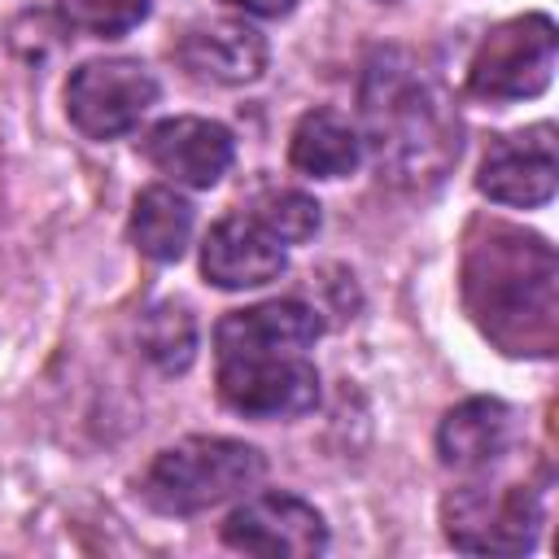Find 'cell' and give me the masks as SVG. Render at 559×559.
Segmentation results:
<instances>
[{"label":"cell","mask_w":559,"mask_h":559,"mask_svg":"<svg viewBox=\"0 0 559 559\" xmlns=\"http://www.w3.org/2000/svg\"><path fill=\"white\" fill-rule=\"evenodd\" d=\"M362 148L384 183L432 188L459 162V109L432 66L406 48H380L358 83Z\"/></svg>","instance_id":"6da1fadb"},{"label":"cell","mask_w":559,"mask_h":559,"mask_svg":"<svg viewBox=\"0 0 559 559\" xmlns=\"http://www.w3.org/2000/svg\"><path fill=\"white\" fill-rule=\"evenodd\" d=\"M555 253L542 236L489 227L467 249V306L507 354H550L555 345Z\"/></svg>","instance_id":"7a4b0ae2"},{"label":"cell","mask_w":559,"mask_h":559,"mask_svg":"<svg viewBox=\"0 0 559 559\" xmlns=\"http://www.w3.org/2000/svg\"><path fill=\"white\" fill-rule=\"evenodd\" d=\"M262 476L266 459L258 445L231 437H183L148 463L140 493L162 515H197L249 493Z\"/></svg>","instance_id":"3957f363"},{"label":"cell","mask_w":559,"mask_h":559,"mask_svg":"<svg viewBox=\"0 0 559 559\" xmlns=\"http://www.w3.org/2000/svg\"><path fill=\"white\" fill-rule=\"evenodd\" d=\"M555 52H559V35L546 13L507 17L476 44L467 66V92L493 105L528 100L546 92L555 74Z\"/></svg>","instance_id":"277c9868"},{"label":"cell","mask_w":559,"mask_h":559,"mask_svg":"<svg viewBox=\"0 0 559 559\" xmlns=\"http://www.w3.org/2000/svg\"><path fill=\"white\" fill-rule=\"evenodd\" d=\"M445 537L454 550L467 555H520L537 542L542 528V502L528 485H463L441 507Z\"/></svg>","instance_id":"5b68a950"},{"label":"cell","mask_w":559,"mask_h":559,"mask_svg":"<svg viewBox=\"0 0 559 559\" xmlns=\"http://www.w3.org/2000/svg\"><path fill=\"white\" fill-rule=\"evenodd\" d=\"M157 105V79L131 57L83 61L66 83V114L87 140L127 135Z\"/></svg>","instance_id":"8992f818"},{"label":"cell","mask_w":559,"mask_h":559,"mask_svg":"<svg viewBox=\"0 0 559 559\" xmlns=\"http://www.w3.org/2000/svg\"><path fill=\"white\" fill-rule=\"evenodd\" d=\"M218 397L245 419H297L319 402V371L310 354L218 358Z\"/></svg>","instance_id":"52a82bcc"},{"label":"cell","mask_w":559,"mask_h":559,"mask_svg":"<svg viewBox=\"0 0 559 559\" xmlns=\"http://www.w3.org/2000/svg\"><path fill=\"white\" fill-rule=\"evenodd\" d=\"M223 542L262 559H306L328 550V524L297 493H258L227 515Z\"/></svg>","instance_id":"ba28073f"},{"label":"cell","mask_w":559,"mask_h":559,"mask_svg":"<svg viewBox=\"0 0 559 559\" xmlns=\"http://www.w3.org/2000/svg\"><path fill=\"white\" fill-rule=\"evenodd\" d=\"M555 179H559L555 127L537 122V127L498 135L489 144V153L480 162V175H476V188L493 205L533 210V205H546L555 197Z\"/></svg>","instance_id":"9c48e42d"},{"label":"cell","mask_w":559,"mask_h":559,"mask_svg":"<svg viewBox=\"0 0 559 559\" xmlns=\"http://www.w3.org/2000/svg\"><path fill=\"white\" fill-rule=\"evenodd\" d=\"M144 157L153 162L157 175H166L179 188H214L236 157V140L223 122L183 114V118H162L144 135Z\"/></svg>","instance_id":"30bf717a"},{"label":"cell","mask_w":559,"mask_h":559,"mask_svg":"<svg viewBox=\"0 0 559 559\" xmlns=\"http://www.w3.org/2000/svg\"><path fill=\"white\" fill-rule=\"evenodd\" d=\"M323 323L319 314L297 297L258 301L245 310H231L214 328V358L236 354H310Z\"/></svg>","instance_id":"8fae6325"},{"label":"cell","mask_w":559,"mask_h":559,"mask_svg":"<svg viewBox=\"0 0 559 559\" xmlns=\"http://www.w3.org/2000/svg\"><path fill=\"white\" fill-rule=\"evenodd\" d=\"M175 57L201 83L240 87V83L262 79L271 48H266V35L258 26L236 22V17H214V22L188 26L179 48H175Z\"/></svg>","instance_id":"7c38bea8"},{"label":"cell","mask_w":559,"mask_h":559,"mask_svg":"<svg viewBox=\"0 0 559 559\" xmlns=\"http://www.w3.org/2000/svg\"><path fill=\"white\" fill-rule=\"evenodd\" d=\"M284 266H288L284 245L253 214L218 218L201 245V271L218 288H258L280 280Z\"/></svg>","instance_id":"4fadbf2b"},{"label":"cell","mask_w":559,"mask_h":559,"mask_svg":"<svg viewBox=\"0 0 559 559\" xmlns=\"http://www.w3.org/2000/svg\"><path fill=\"white\" fill-rule=\"evenodd\" d=\"M511 441V411L498 397H467L437 424V454L454 472L489 467Z\"/></svg>","instance_id":"5bb4252c"},{"label":"cell","mask_w":559,"mask_h":559,"mask_svg":"<svg viewBox=\"0 0 559 559\" xmlns=\"http://www.w3.org/2000/svg\"><path fill=\"white\" fill-rule=\"evenodd\" d=\"M288 162H293V170H301L310 179H341L362 162V135L345 114H336L328 105L310 109L293 127Z\"/></svg>","instance_id":"9a60e30c"},{"label":"cell","mask_w":559,"mask_h":559,"mask_svg":"<svg viewBox=\"0 0 559 559\" xmlns=\"http://www.w3.org/2000/svg\"><path fill=\"white\" fill-rule=\"evenodd\" d=\"M131 240L153 262H179L192 240V205L166 183L144 188L131 205Z\"/></svg>","instance_id":"2e32d148"},{"label":"cell","mask_w":559,"mask_h":559,"mask_svg":"<svg viewBox=\"0 0 559 559\" xmlns=\"http://www.w3.org/2000/svg\"><path fill=\"white\" fill-rule=\"evenodd\" d=\"M140 349L157 371H166V376L183 371L192 362V354H197V319H192V310L183 301L153 306L144 314V323H140Z\"/></svg>","instance_id":"e0dca14e"},{"label":"cell","mask_w":559,"mask_h":559,"mask_svg":"<svg viewBox=\"0 0 559 559\" xmlns=\"http://www.w3.org/2000/svg\"><path fill=\"white\" fill-rule=\"evenodd\" d=\"M249 214H253L280 245H301V240H310V236L319 231V223H323L319 201L306 197V192H297V188H280V192L258 197Z\"/></svg>","instance_id":"ac0fdd59"},{"label":"cell","mask_w":559,"mask_h":559,"mask_svg":"<svg viewBox=\"0 0 559 559\" xmlns=\"http://www.w3.org/2000/svg\"><path fill=\"white\" fill-rule=\"evenodd\" d=\"M153 0H57V13L70 31L96 35V39H114L135 31L148 17Z\"/></svg>","instance_id":"d6986e66"},{"label":"cell","mask_w":559,"mask_h":559,"mask_svg":"<svg viewBox=\"0 0 559 559\" xmlns=\"http://www.w3.org/2000/svg\"><path fill=\"white\" fill-rule=\"evenodd\" d=\"M218 4L240 9V13H249V17H284V13H293L297 0H218Z\"/></svg>","instance_id":"ffe728a7"}]
</instances>
